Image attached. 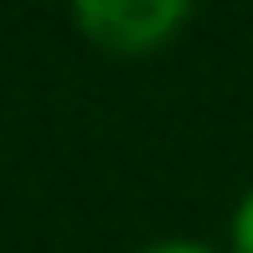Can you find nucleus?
<instances>
[{
    "instance_id": "obj_1",
    "label": "nucleus",
    "mask_w": 253,
    "mask_h": 253,
    "mask_svg": "<svg viewBox=\"0 0 253 253\" xmlns=\"http://www.w3.org/2000/svg\"><path fill=\"white\" fill-rule=\"evenodd\" d=\"M191 0H73V16L109 52H150L186 21Z\"/></svg>"
},
{
    "instance_id": "obj_2",
    "label": "nucleus",
    "mask_w": 253,
    "mask_h": 253,
    "mask_svg": "<svg viewBox=\"0 0 253 253\" xmlns=\"http://www.w3.org/2000/svg\"><path fill=\"white\" fill-rule=\"evenodd\" d=\"M233 253H253V191L243 197V207L233 217Z\"/></svg>"
},
{
    "instance_id": "obj_3",
    "label": "nucleus",
    "mask_w": 253,
    "mask_h": 253,
    "mask_svg": "<svg viewBox=\"0 0 253 253\" xmlns=\"http://www.w3.org/2000/svg\"><path fill=\"white\" fill-rule=\"evenodd\" d=\"M145 253H212V248H202V243H155Z\"/></svg>"
}]
</instances>
